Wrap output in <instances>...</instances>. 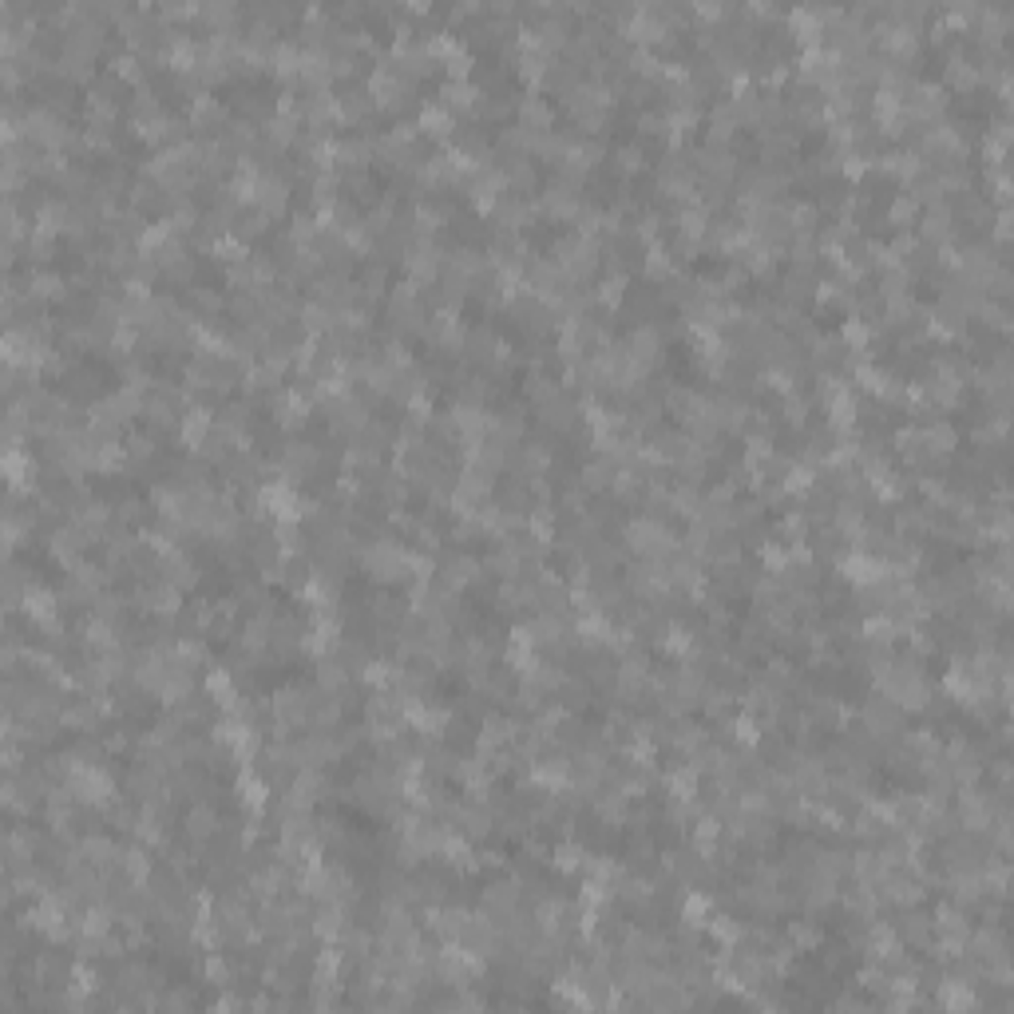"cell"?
I'll return each instance as SVG.
<instances>
[{
    "mask_svg": "<svg viewBox=\"0 0 1014 1014\" xmlns=\"http://www.w3.org/2000/svg\"><path fill=\"white\" fill-rule=\"evenodd\" d=\"M864 725L872 729L876 737L895 734V729H900V706H895L892 698H872L864 706Z\"/></svg>",
    "mask_w": 1014,
    "mask_h": 1014,
    "instance_id": "cell-1",
    "label": "cell"
},
{
    "mask_svg": "<svg viewBox=\"0 0 1014 1014\" xmlns=\"http://www.w3.org/2000/svg\"><path fill=\"white\" fill-rule=\"evenodd\" d=\"M214 832H218V816H214L207 805L191 808V816H187V836H191V841H210Z\"/></svg>",
    "mask_w": 1014,
    "mask_h": 1014,
    "instance_id": "cell-2",
    "label": "cell"
}]
</instances>
